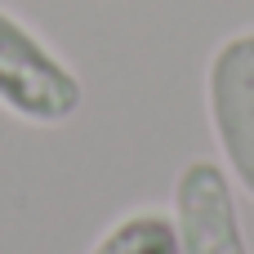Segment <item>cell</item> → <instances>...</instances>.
<instances>
[{"label":"cell","mask_w":254,"mask_h":254,"mask_svg":"<svg viewBox=\"0 0 254 254\" xmlns=\"http://www.w3.org/2000/svg\"><path fill=\"white\" fill-rule=\"evenodd\" d=\"M170 205H174L170 219H174L183 254H250L228 165L210 156H192L174 174Z\"/></svg>","instance_id":"cell-3"},{"label":"cell","mask_w":254,"mask_h":254,"mask_svg":"<svg viewBox=\"0 0 254 254\" xmlns=\"http://www.w3.org/2000/svg\"><path fill=\"white\" fill-rule=\"evenodd\" d=\"M89 254H183V246H179L170 210L143 205V210L121 214L112 228H103Z\"/></svg>","instance_id":"cell-4"},{"label":"cell","mask_w":254,"mask_h":254,"mask_svg":"<svg viewBox=\"0 0 254 254\" xmlns=\"http://www.w3.org/2000/svg\"><path fill=\"white\" fill-rule=\"evenodd\" d=\"M205 112L232 183L254 201V27L228 36L210 54Z\"/></svg>","instance_id":"cell-2"},{"label":"cell","mask_w":254,"mask_h":254,"mask_svg":"<svg viewBox=\"0 0 254 254\" xmlns=\"http://www.w3.org/2000/svg\"><path fill=\"white\" fill-rule=\"evenodd\" d=\"M85 103L76 67L40 40L13 9L0 4V107L27 125H67Z\"/></svg>","instance_id":"cell-1"}]
</instances>
